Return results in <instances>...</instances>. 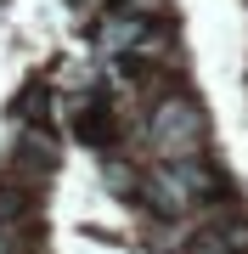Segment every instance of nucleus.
<instances>
[{
	"instance_id": "f257e3e1",
	"label": "nucleus",
	"mask_w": 248,
	"mask_h": 254,
	"mask_svg": "<svg viewBox=\"0 0 248 254\" xmlns=\"http://www.w3.org/2000/svg\"><path fill=\"white\" fill-rule=\"evenodd\" d=\"M214 198H226V181H220L214 170H203L198 158H186V164H158V170L147 175V203L158 209V215H186V209L214 203Z\"/></svg>"
},
{
	"instance_id": "f03ea898",
	"label": "nucleus",
	"mask_w": 248,
	"mask_h": 254,
	"mask_svg": "<svg viewBox=\"0 0 248 254\" xmlns=\"http://www.w3.org/2000/svg\"><path fill=\"white\" fill-rule=\"evenodd\" d=\"M203 113L192 108V96H164L152 108V119H147V136H152V147L164 153V164H186V158H198L203 153Z\"/></svg>"
},
{
	"instance_id": "7ed1b4c3",
	"label": "nucleus",
	"mask_w": 248,
	"mask_h": 254,
	"mask_svg": "<svg viewBox=\"0 0 248 254\" xmlns=\"http://www.w3.org/2000/svg\"><path fill=\"white\" fill-rule=\"evenodd\" d=\"M23 209H28V198H23V192H6V187H0V220L23 215Z\"/></svg>"
},
{
	"instance_id": "20e7f679",
	"label": "nucleus",
	"mask_w": 248,
	"mask_h": 254,
	"mask_svg": "<svg viewBox=\"0 0 248 254\" xmlns=\"http://www.w3.org/2000/svg\"><path fill=\"white\" fill-rule=\"evenodd\" d=\"M0 254H6V237H0Z\"/></svg>"
}]
</instances>
